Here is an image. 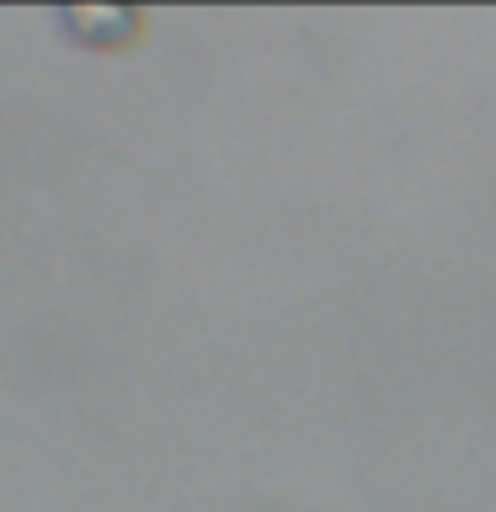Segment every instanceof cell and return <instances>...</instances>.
<instances>
[{
  "mask_svg": "<svg viewBox=\"0 0 496 512\" xmlns=\"http://www.w3.org/2000/svg\"><path fill=\"white\" fill-rule=\"evenodd\" d=\"M59 22H64V32H75L86 48H128L139 38L144 16L128 11V6H80V11H64Z\"/></svg>",
  "mask_w": 496,
  "mask_h": 512,
  "instance_id": "1",
  "label": "cell"
}]
</instances>
